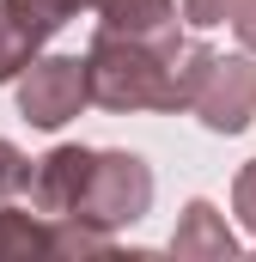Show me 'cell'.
Segmentation results:
<instances>
[{
  "instance_id": "cell-1",
  "label": "cell",
  "mask_w": 256,
  "mask_h": 262,
  "mask_svg": "<svg viewBox=\"0 0 256 262\" xmlns=\"http://www.w3.org/2000/svg\"><path fill=\"white\" fill-rule=\"evenodd\" d=\"M177 61H183L177 31L159 37L98 31V43L86 49V92L104 110H183Z\"/></svg>"
},
{
  "instance_id": "cell-2",
  "label": "cell",
  "mask_w": 256,
  "mask_h": 262,
  "mask_svg": "<svg viewBox=\"0 0 256 262\" xmlns=\"http://www.w3.org/2000/svg\"><path fill=\"white\" fill-rule=\"evenodd\" d=\"M177 92H183V110H195L214 134H244L256 122V61L250 55H220L207 43H183Z\"/></svg>"
},
{
  "instance_id": "cell-3",
  "label": "cell",
  "mask_w": 256,
  "mask_h": 262,
  "mask_svg": "<svg viewBox=\"0 0 256 262\" xmlns=\"http://www.w3.org/2000/svg\"><path fill=\"white\" fill-rule=\"evenodd\" d=\"M146 207H153V171H146V159L140 152H98L73 220H86L98 232H122L134 220H146Z\"/></svg>"
},
{
  "instance_id": "cell-4",
  "label": "cell",
  "mask_w": 256,
  "mask_h": 262,
  "mask_svg": "<svg viewBox=\"0 0 256 262\" xmlns=\"http://www.w3.org/2000/svg\"><path fill=\"white\" fill-rule=\"evenodd\" d=\"M92 104L86 92V61L79 55H31L18 73V116L31 128H61Z\"/></svg>"
},
{
  "instance_id": "cell-5",
  "label": "cell",
  "mask_w": 256,
  "mask_h": 262,
  "mask_svg": "<svg viewBox=\"0 0 256 262\" xmlns=\"http://www.w3.org/2000/svg\"><path fill=\"white\" fill-rule=\"evenodd\" d=\"M92 146H55L49 159H37V171H31V207L43 213V220H73V207L86 195V177H92Z\"/></svg>"
},
{
  "instance_id": "cell-6",
  "label": "cell",
  "mask_w": 256,
  "mask_h": 262,
  "mask_svg": "<svg viewBox=\"0 0 256 262\" xmlns=\"http://www.w3.org/2000/svg\"><path fill=\"white\" fill-rule=\"evenodd\" d=\"M232 250H238V238H232L226 213H220L214 201H189L183 220H177V232H171V256H183V262H226Z\"/></svg>"
},
{
  "instance_id": "cell-7",
  "label": "cell",
  "mask_w": 256,
  "mask_h": 262,
  "mask_svg": "<svg viewBox=\"0 0 256 262\" xmlns=\"http://www.w3.org/2000/svg\"><path fill=\"white\" fill-rule=\"evenodd\" d=\"M92 12L104 18V31H128V37L177 31V0H92Z\"/></svg>"
},
{
  "instance_id": "cell-8",
  "label": "cell",
  "mask_w": 256,
  "mask_h": 262,
  "mask_svg": "<svg viewBox=\"0 0 256 262\" xmlns=\"http://www.w3.org/2000/svg\"><path fill=\"white\" fill-rule=\"evenodd\" d=\"M31 256H49V220L0 201V262H31Z\"/></svg>"
},
{
  "instance_id": "cell-9",
  "label": "cell",
  "mask_w": 256,
  "mask_h": 262,
  "mask_svg": "<svg viewBox=\"0 0 256 262\" xmlns=\"http://www.w3.org/2000/svg\"><path fill=\"white\" fill-rule=\"evenodd\" d=\"M0 6H6V12L18 18V31H25V37H31V43L43 49V43H49V37L61 31L67 18H73V12H86L92 0H0Z\"/></svg>"
},
{
  "instance_id": "cell-10",
  "label": "cell",
  "mask_w": 256,
  "mask_h": 262,
  "mask_svg": "<svg viewBox=\"0 0 256 262\" xmlns=\"http://www.w3.org/2000/svg\"><path fill=\"white\" fill-rule=\"evenodd\" d=\"M31 55H37V43H31V37L18 31V18L0 6V79H18Z\"/></svg>"
},
{
  "instance_id": "cell-11",
  "label": "cell",
  "mask_w": 256,
  "mask_h": 262,
  "mask_svg": "<svg viewBox=\"0 0 256 262\" xmlns=\"http://www.w3.org/2000/svg\"><path fill=\"white\" fill-rule=\"evenodd\" d=\"M232 207H238V220L256 232V159L238 171V183H232Z\"/></svg>"
},
{
  "instance_id": "cell-12",
  "label": "cell",
  "mask_w": 256,
  "mask_h": 262,
  "mask_svg": "<svg viewBox=\"0 0 256 262\" xmlns=\"http://www.w3.org/2000/svg\"><path fill=\"white\" fill-rule=\"evenodd\" d=\"M232 12H238V0H183V18L201 25V31H207V25H226Z\"/></svg>"
},
{
  "instance_id": "cell-13",
  "label": "cell",
  "mask_w": 256,
  "mask_h": 262,
  "mask_svg": "<svg viewBox=\"0 0 256 262\" xmlns=\"http://www.w3.org/2000/svg\"><path fill=\"white\" fill-rule=\"evenodd\" d=\"M232 31H238V43L256 49V0H238V12H232Z\"/></svg>"
}]
</instances>
